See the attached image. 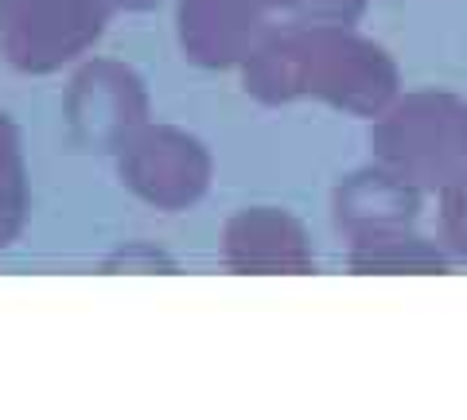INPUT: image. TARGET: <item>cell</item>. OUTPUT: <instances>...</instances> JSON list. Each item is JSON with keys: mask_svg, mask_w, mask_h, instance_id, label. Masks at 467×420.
I'll return each mask as SVG.
<instances>
[{"mask_svg": "<svg viewBox=\"0 0 467 420\" xmlns=\"http://www.w3.org/2000/svg\"><path fill=\"white\" fill-rule=\"evenodd\" d=\"M113 0H0V55L24 75H51L106 32Z\"/></svg>", "mask_w": 467, "mask_h": 420, "instance_id": "obj_1", "label": "cell"}, {"mask_svg": "<svg viewBox=\"0 0 467 420\" xmlns=\"http://www.w3.org/2000/svg\"><path fill=\"white\" fill-rule=\"evenodd\" d=\"M149 97L125 63L98 59L78 70L67 94V118L75 140L94 152H117L140 128Z\"/></svg>", "mask_w": 467, "mask_h": 420, "instance_id": "obj_2", "label": "cell"}, {"mask_svg": "<svg viewBox=\"0 0 467 420\" xmlns=\"http://www.w3.org/2000/svg\"><path fill=\"white\" fill-rule=\"evenodd\" d=\"M117 171L140 199L168 210L192 202L202 187V156L175 128H137L117 149Z\"/></svg>", "mask_w": 467, "mask_h": 420, "instance_id": "obj_3", "label": "cell"}, {"mask_svg": "<svg viewBox=\"0 0 467 420\" xmlns=\"http://www.w3.org/2000/svg\"><path fill=\"white\" fill-rule=\"evenodd\" d=\"M27 214V171L20 152V133L0 113V250L20 234Z\"/></svg>", "mask_w": 467, "mask_h": 420, "instance_id": "obj_4", "label": "cell"}, {"mask_svg": "<svg viewBox=\"0 0 467 420\" xmlns=\"http://www.w3.org/2000/svg\"><path fill=\"white\" fill-rule=\"evenodd\" d=\"M152 265H160V253H152L144 241H133L129 250H117L106 261V272H113V269H152Z\"/></svg>", "mask_w": 467, "mask_h": 420, "instance_id": "obj_5", "label": "cell"}, {"mask_svg": "<svg viewBox=\"0 0 467 420\" xmlns=\"http://www.w3.org/2000/svg\"><path fill=\"white\" fill-rule=\"evenodd\" d=\"M156 0H113V8H129V12H140V8H152Z\"/></svg>", "mask_w": 467, "mask_h": 420, "instance_id": "obj_6", "label": "cell"}]
</instances>
